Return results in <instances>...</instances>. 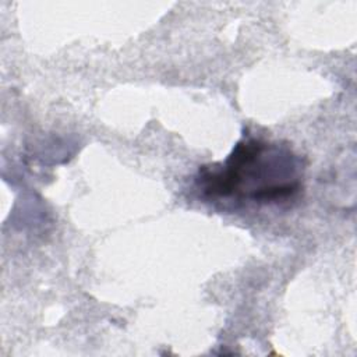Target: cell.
I'll use <instances>...</instances> for the list:
<instances>
[{
  "label": "cell",
  "mask_w": 357,
  "mask_h": 357,
  "mask_svg": "<svg viewBox=\"0 0 357 357\" xmlns=\"http://www.w3.org/2000/svg\"><path fill=\"white\" fill-rule=\"evenodd\" d=\"M199 191L212 199L236 198L252 202H279L298 191L294 156L261 139L240 141L220 165L202 166L197 177Z\"/></svg>",
  "instance_id": "cell-1"
}]
</instances>
